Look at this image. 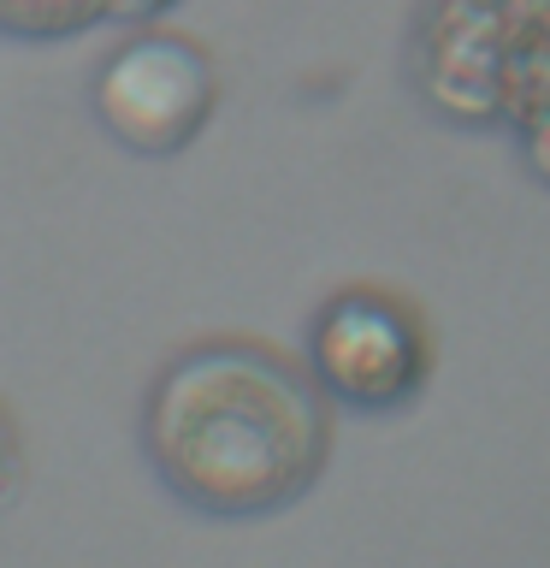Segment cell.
<instances>
[{
    "label": "cell",
    "instance_id": "cell-1",
    "mask_svg": "<svg viewBox=\"0 0 550 568\" xmlns=\"http://www.w3.org/2000/svg\"><path fill=\"white\" fill-rule=\"evenodd\" d=\"M332 397L278 349L213 337L160 367L142 403V450L160 486L213 521L291 509L326 474Z\"/></svg>",
    "mask_w": 550,
    "mask_h": 568
},
{
    "label": "cell",
    "instance_id": "cell-2",
    "mask_svg": "<svg viewBox=\"0 0 550 568\" xmlns=\"http://www.w3.org/2000/svg\"><path fill=\"white\" fill-rule=\"evenodd\" d=\"M432 326L408 296L379 284L337 291L308 326V373L355 415H397L432 379Z\"/></svg>",
    "mask_w": 550,
    "mask_h": 568
},
{
    "label": "cell",
    "instance_id": "cell-3",
    "mask_svg": "<svg viewBox=\"0 0 550 568\" xmlns=\"http://www.w3.org/2000/svg\"><path fill=\"white\" fill-rule=\"evenodd\" d=\"M220 106V78L207 53L184 36H136L124 42L95 78L101 131L131 154H177L207 131Z\"/></svg>",
    "mask_w": 550,
    "mask_h": 568
},
{
    "label": "cell",
    "instance_id": "cell-4",
    "mask_svg": "<svg viewBox=\"0 0 550 568\" xmlns=\"http://www.w3.org/2000/svg\"><path fill=\"white\" fill-rule=\"evenodd\" d=\"M497 124L550 178V0H497Z\"/></svg>",
    "mask_w": 550,
    "mask_h": 568
},
{
    "label": "cell",
    "instance_id": "cell-5",
    "mask_svg": "<svg viewBox=\"0 0 550 568\" xmlns=\"http://www.w3.org/2000/svg\"><path fill=\"white\" fill-rule=\"evenodd\" d=\"M172 0H0V36L18 42H65L106 18H154Z\"/></svg>",
    "mask_w": 550,
    "mask_h": 568
},
{
    "label": "cell",
    "instance_id": "cell-6",
    "mask_svg": "<svg viewBox=\"0 0 550 568\" xmlns=\"http://www.w3.org/2000/svg\"><path fill=\"white\" fill-rule=\"evenodd\" d=\"M18 486V438H12V420L7 408H0V497Z\"/></svg>",
    "mask_w": 550,
    "mask_h": 568
}]
</instances>
